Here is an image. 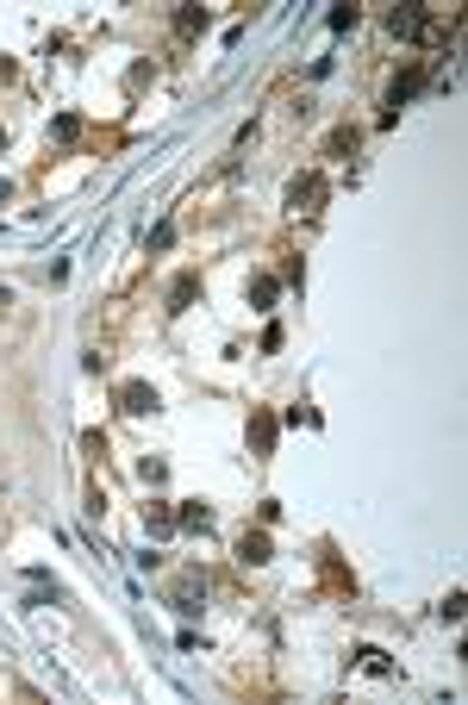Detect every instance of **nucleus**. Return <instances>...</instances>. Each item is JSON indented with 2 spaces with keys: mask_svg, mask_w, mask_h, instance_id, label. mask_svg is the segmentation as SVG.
Listing matches in <instances>:
<instances>
[{
  "mask_svg": "<svg viewBox=\"0 0 468 705\" xmlns=\"http://www.w3.org/2000/svg\"><path fill=\"white\" fill-rule=\"evenodd\" d=\"M150 406H156V399L144 394V387H125V412H150Z\"/></svg>",
  "mask_w": 468,
  "mask_h": 705,
  "instance_id": "obj_1",
  "label": "nucleus"
}]
</instances>
